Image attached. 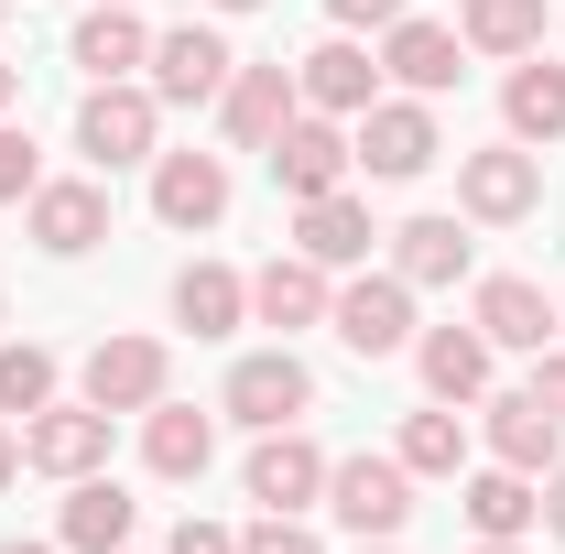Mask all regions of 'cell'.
Here are the masks:
<instances>
[{
	"label": "cell",
	"instance_id": "cell-1",
	"mask_svg": "<svg viewBox=\"0 0 565 554\" xmlns=\"http://www.w3.org/2000/svg\"><path fill=\"white\" fill-rule=\"evenodd\" d=\"M327 511L349 522L359 544H392V533L414 522V468H403V457H338V468H327Z\"/></svg>",
	"mask_w": 565,
	"mask_h": 554
},
{
	"label": "cell",
	"instance_id": "cell-2",
	"mask_svg": "<svg viewBox=\"0 0 565 554\" xmlns=\"http://www.w3.org/2000/svg\"><path fill=\"white\" fill-rule=\"evenodd\" d=\"M152 120H163V98H152V87H131V76H109V87H87V109H76V152H87L98 174L152 163Z\"/></svg>",
	"mask_w": 565,
	"mask_h": 554
},
{
	"label": "cell",
	"instance_id": "cell-3",
	"mask_svg": "<svg viewBox=\"0 0 565 554\" xmlns=\"http://www.w3.org/2000/svg\"><path fill=\"white\" fill-rule=\"evenodd\" d=\"M359 163H370V174H381V185H414L424 163H435V152H446V141H435V109H424V98H370V109H359V141H349Z\"/></svg>",
	"mask_w": 565,
	"mask_h": 554
},
{
	"label": "cell",
	"instance_id": "cell-4",
	"mask_svg": "<svg viewBox=\"0 0 565 554\" xmlns=\"http://www.w3.org/2000/svg\"><path fill=\"white\" fill-rule=\"evenodd\" d=\"M228 76H239V55L217 44L207 22H174V33H152V98H163V109H207Z\"/></svg>",
	"mask_w": 565,
	"mask_h": 554
},
{
	"label": "cell",
	"instance_id": "cell-5",
	"mask_svg": "<svg viewBox=\"0 0 565 554\" xmlns=\"http://www.w3.org/2000/svg\"><path fill=\"white\" fill-rule=\"evenodd\" d=\"M349 131H338V120H327V109H294V120H282V141H273V174H282V196H294V207H305V196H338V185H349Z\"/></svg>",
	"mask_w": 565,
	"mask_h": 554
},
{
	"label": "cell",
	"instance_id": "cell-6",
	"mask_svg": "<svg viewBox=\"0 0 565 554\" xmlns=\"http://www.w3.org/2000/svg\"><path fill=\"white\" fill-rule=\"evenodd\" d=\"M316 403V370L294 359V348H262V359H239L228 370V424H250V435H273Z\"/></svg>",
	"mask_w": 565,
	"mask_h": 554
},
{
	"label": "cell",
	"instance_id": "cell-7",
	"mask_svg": "<svg viewBox=\"0 0 565 554\" xmlns=\"http://www.w3.org/2000/svg\"><path fill=\"white\" fill-rule=\"evenodd\" d=\"M327 327L359 348V359H392V348H414V283L403 273H370V283H349L338 305H327Z\"/></svg>",
	"mask_w": 565,
	"mask_h": 554
},
{
	"label": "cell",
	"instance_id": "cell-8",
	"mask_svg": "<svg viewBox=\"0 0 565 554\" xmlns=\"http://www.w3.org/2000/svg\"><path fill=\"white\" fill-rule=\"evenodd\" d=\"M109 424L120 414H98V403H44V414L22 424V468H44V479H98V457H109Z\"/></svg>",
	"mask_w": 565,
	"mask_h": 554
},
{
	"label": "cell",
	"instance_id": "cell-9",
	"mask_svg": "<svg viewBox=\"0 0 565 554\" xmlns=\"http://www.w3.org/2000/svg\"><path fill=\"white\" fill-rule=\"evenodd\" d=\"M533 196H544V163H533V152H511V141L457 163V207H468V217H490V228L533 217Z\"/></svg>",
	"mask_w": 565,
	"mask_h": 554
},
{
	"label": "cell",
	"instance_id": "cell-10",
	"mask_svg": "<svg viewBox=\"0 0 565 554\" xmlns=\"http://www.w3.org/2000/svg\"><path fill=\"white\" fill-rule=\"evenodd\" d=\"M152 217L163 228H217L228 217V163L217 152H152Z\"/></svg>",
	"mask_w": 565,
	"mask_h": 554
},
{
	"label": "cell",
	"instance_id": "cell-11",
	"mask_svg": "<svg viewBox=\"0 0 565 554\" xmlns=\"http://www.w3.org/2000/svg\"><path fill=\"white\" fill-rule=\"evenodd\" d=\"M87 403L98 414H152L163 403V348L152 338H98L87 348Z\"/></svg>",
	"mask_w": 565,
	"mask_h": 554
},
{
	"label": "cell",
	"instance_id": "cell-12",
	"mask_svg": "<svg viewBox=\"0 0 565 554\" xmlns=\"http://www.w3.org/2000/svg\"><path fill=\"white\" fill-rule=\"evenodd\" d=\"M490 457L522 468V479H555V468H565V424L544 414L533 392H500V403H490Z\"/></svg>",
	"mask_w": 565,
	"mask_h": 554
},
{
	"label": "cell",
	"instance_id": "cell-13",
	"mask_svg": "<svg viewBox=\"0 0 565 554\" xmlns=\"http://www.w3.org/2000/svg\"><path fill=\"white\" fill-rule=\"evenodd\" d=\"M217 120H228L239 152H273L282 120H294V76H282V66H239L228 87H217Z\"/></svg>",
	"mask_w": 565,
	"mask_h": 554
},
{
	"label": "cell",
	"instance_id": "cell-14",
	"mask_svg": "<svg viewBox=\"0 0 565 554\" xmlns=\"http://www.w3.org/2000/svg\"><path fill=\"white\" fill-rule=\"evenodd\" d=\"M479 338H490V348H533V359H544V338H555V294L522 283V273H490V283H479Z\"/></svg>",
	"mask_w": 565,
	"mask_h": 554
},
{
	"label": "cell",
	"instance_id": "cell-15",
	"mask_svg": "<svg viewBox=\"0 0 565 554\" xmlns=\"http://www.w3.org/2000/svg\"><path fill=\"white\" fill-rule=\"evenodd\" d=\"M294 98H305V109H327V120H359V109L381 98V66H370L359 44H316V55L294 66Z\"/></svg>",
	"mask_w": 565,
	"mask_h": 554
},
{
	"label": "cell",
	"instance_id": "cell-16",
	"mask_svg": "<svg viewBox=\"0 0 565 554\" xmlns=\"http://www.w3.org/2000/svg\"><path fill=\"white\" fill-rule=\"evenodd\" d=\"M316 489H327V457H316L294 424H273V435L250 446V500H262V511H305Z\"/></svg>",
	"mask_w": 565,
	"mask_h": 554
},
{
	"label": "cell",
	"instance_id": "cell-17",
	"mask_svg": "<svg viewBox=\"0 0 565 554\" xmlns=\"http://www.w3.org/2000/svg\"><path fill=\"white\" fill-rule=\"evenodd\" d=\"M370 239H381V228H370V207H359L349 185H338V196H305V217H294V251H305V262H327V273L370 262Z\"/></svg>",
	"mask_w": 565,
	"mask_h": 554
},
{
	"label": "cell",
	"instance_id": "cell-18",
	"mask_svg": "<svg viewBox=\"0 0 565 554\" xmlns=\"http://www.w3.org/2000/svg\"><path fill=\"white\" fill-rule=\"evenodd\" d=\"M22 207H33V239H44L55 262H76V251L109 239V196H98V185H33Z\"/></svg>",
	"mask_w": 565,
	"mask_h": 554
},
{
	"label": "cell",
	"instance_id": "cell-19",
	"mask_svg": "<svg viewBox=\"0 0 565 554\" xmlns=\"http://www.w3.org/2000/svg\"><path fill=\"white\" fill-rule=\"evenodd\" d=\"M141 457H152V479H207L217 424L196 414V403H152V424H141Z\"/></svg>",
	"mask_w": 565,
	"mask_h": 554
},
{
	"label": "cell",
	"instance_id": "cell-20",
	"mask_svg": "<svg viewBox=\"0 0 565 554\" xmlns=\"http://www.w3.org/2000/svg\"><path fill=\"white\" fill-rule=\"evenodd\" d=\"M76 66L98 76V87H109V76H131V66H152V33H141L131 0H98V11L76 22Z\"/></svg>",
	"mask_w": 565,
	"mask_h": 554
},
{
	"label": "cell",
	"instance_id": "cell-21",
	"mask_svg": "<svg viewBox=\"0 0 565 554\" xmlns=\"http://www.w3.org/2000/svg\"><path fill=\"white\" fill-rule=\"evenodd\" d=\"M327 305H338V294H327V262H305V251H294V262H273V273L250 283V316H262V327H282V338H294V327H316Z\"/></svg>",
	"mask_w": 565,
	"mask_h": 554
},
{
	"label": "cell",
	"instance_id": "cell-22",
	"mask_svg": "<svg viewBox=\"0 0 565 554\" xmlns=\"http://www.w3.org/2000/svg\"><path fill=\"white\" fill-rule=\"evenodd\" d=\"M250 316V283L228 273V262H185L174 273V327H196V338H228Z\"/></svg>",
	"mask_w": 565,
	"mask_h": 554
},
{
	"label": "cell",
	"instance_id": "cell-23",
	"mask_svg": "<svg viewBox=\"0 0 565 554\" xmlns=\"http://www.w3.org/2000/svg\"><path fill=\"white\" fill-rule=\"evenodd\" d=\"M414 359H424V392H435V403H479V392H490V338H479V327H435Z\"/></svg>",
	"mask_w": 565,
	"mask_h": 554
},
{
	"label": "cell",
	"instance_id": "cell-24",
	"mask_svg": "<svg viewBox=\"0 0 565 554\" xmlns=\"http://www.w3.org/2000/svg\"><path fill=\"white\" fill-rule=\"evenodd\" d=\"M392 273L414 283H457L468 273V228H457V217H403V228H392Z\"/></svg>",
	"mask_w": 565,
	"mask_h": 554
},
{
	"label": "cell",
	"instance_id": "cell-25",
	"mask_svg": "<svg viewBox=\"0 0 565 554\" xmlns=\"http://www.w3.org/2000/svg\"><path fill=\"white\" fill-rule=\"evenodd\" d=\"M468 522H479V544H522L544 522V489L522 468H490V479H468Z\"/></svg>",
	"mask_w": 565,
	"mask_h": 554
},
{
	"label": "cell",
	"instance_id": "cell-26",
	"mask_svg": "<svg viewBox=\"0 0 565 554\" xmlns=\"http://www.w3.org/2000/svg\"><path fill=\"white\" fill-rule=\"evenodd\" d=\"M381 66L403 76L414 98H435V87H457V33H446V22H392V44H381Z\"/></svg>",
	"mask_w": 565,
	"mask_h": 554
},
{
	"label": "cell",
	"instance_id": "cell-27",
	"mask_svg": "<svg viewBox=\"0 0 565 554\" xmlns=\"http://www.w3.org/2000/svg\"><path fill=\"white\" fill-rule=\"evenodd\" d=\"M66 544H76V554H120V544H131V489H120V479H76Z\"/></svg>",
	"mask_w": 565,
	"mask_h": 554
},
{
	"label": "cell",
	"instance_id": "cell-28",
	"mask_svg": "<svg viewBox=\"0 0 565 554\" xmlns=\"http://www.w3.org/2000/svg\"><path fill=\"white\" fill-rule=\"evenodd\" d=\"M500 109H511V131H522V141H565V66H511Z\"/></svg>",
	"mask_w": 565,
	"mask_h": 554
},
{
	"label": "cell",
	"instance_id": "cell-29",
	"mask_svg": "<svg viewBox=\"0 0 565 554\" xmlns=\"http://www.w3.org/2000/svg\"><path fill=\"white\" fill-rule=\"evenodd\" d=\"M479 55H533L544 44V0H468V22H457Z\"/></svg>",
	"mask_w": 565,
	"mask_h": 554
},
{
	"label": "cell",
	"instance_id": "cell-30",
	"mask_svg": "<svg viewBox=\"0 0 565 554\" xmlns=\"http://www.w3.org/2000/svg\"><path fill=\"white\" fill-rule=\"evenodd\" d=\"M392 457H403L414 479H457V468H468V424H457V414H414Z\"/></svg>",
	"mask_w": 565,
	"mask_h": 554
},
{
	"label": "cell",
	"instance_id": "cell-31",
	"mask_svg": "<svg viewBox=\"0 0 565 554\" xmlns=\"http://www.w3.org/2000/svg\"><path fill=\"white\" fill-rule=\"evenodd\" d=\"M44 403H55V348L11 338L0 348V414H44Z\"/></svg>",
	"mask_w": 565,
	"mask_h": 554
},
{
	"label": "cell",
	"instance_id": "cell-32",
	"mask_svg": "<svg viewBox=\"0 0 565 554\" xmlns=\"http://www.w3.org/2000/svg\"><path fill=\"white\" fill-rule=\"evenodd\" d=\"M239 554H327V544H316V533H305L294 511H273L262 533H239Z\"/></svg>",
	"mask_w": 565,
	"mask_h": 554
},
{
	"label": "cell",
	"instance_id": "cell-33",
	"mask_svg": "<svg viewBox=\"0 0 565 554\" xmlns=\"http://www.w3.org/2000/svg\"><path fill=\"white\" fill-rule=\"evenodd\" d=\"M33 185H44V174H33V131H0V207L33 196Z\"/></svg>",
	"mask_w": 565,
	"mask_h": 554
},
{
	"label": "cell",
	"instance_id": "cell-34",
	"mask_svg": "<svg viewBox=\"0 0 565 554\" xmlns=\"http://www.w3.org/2000/svg\"><path fill=\"white\" fill-rule=\"evenodd\" d=\"M533 403L565 424V348H544V370H533Z\"/></svg>",
	"mask_w": 565,
	"mask_h": 554
},
{
	"label": "cell",
	"instance_id": "cell-35",
	"mask_svg": "<svg viewBox=\"0 0 565 554\" xmlns=\"http://www.w3.org/2000/svg\"><path fill=\"white\" fill-rule=\"evenodd\" d=\"M174 554H239V533H217V522H185V533H174Z\"/></svg>",
	"mask_w": 565,
	"mask_h": 554
},
{
	"label": "cell",
	"instance_id": "cell-36",
	"mask_svg": "<svg viewBox=\"0 0 565 554\" xmlns=\"http://www.w3.org/2000/svg\"><path fill=\"white\" fill-rule=\"evenodd\" d=\"M327 11H338V22H381V33L403 22V0H327Z\"/></svg>",
	"mask_w": 565,
	"mask_h": 554
},
{
	"label": "cell",
	"instance_id": "cell-37",
	"mask_svg": "<svg viewBox=\"0 0 565 554\" xmlns=\"http://www.w3.org/2000/svg\"><path fill=\"white\" fill-rule=\"evenodd\" d=\"M544 533H555V544H565V468H555V479H544Z\"/></svg>",
	"mask_w": 565,
	"mask_h": 554
},
{
	"label": "cell",
	"instance_id": "cell-38",
	"mask_svg": "<svg viewBox=\"0 0 565 554\" xmlns=\"http://www.w3.org/2000/svg\"><path fill=\"white\" fill-rule=\"evenodd\" d=\"M11 468H22V435H0V489H11Z\"/></svg>",
	"mask_w": 565,
	"mask_h": 554
},
{
	"label": "cell",
	"instance_id": "cell-39",
	"mask_svg": "<svg viewBox=\"0 0 565 554\" xmlns=\"http://www.w3.org/2000/svg\"><path fill=\"white\" fill-rule=\"evenodd\" d=\"M11 87H22V66H0V109H11Z\"/></svg>",
	"mask_w": 565,
	"mask_h": 554
},
{
	"label": "cell",
	"instance_id": "cell-40",
	"mask_svg": "<svg viewBox=\"0 0 565 554\" xmlns=\"http://www.w3.org/2000/svg\"><path fill=\"white\" fill-rule=\"evenodd\" d=\"M207 11H262V0H207Z\"/></svg>",
	"mask_w": 565,
	"mask_h": 554
},
{
	"label": "cell",
	"instance_id": "cell-41",
	"mask_svg": "<svg viewBox=\"0 0 565 554\" xmlns=\"http://www.w3.org/2000/svg\"><path fill=\"white\" fill-rule=\"evenodd\" d=\"M0 554H55V544H0Z\"/></svg>",
	"mask_w": 565,
	"mask_h": 554
},
{
	"label": "cell",
	"instance_id": "cell-42",
	"mask_svg": "<svg viewBox=\"0 0 565 554\" xmlns=\"http://www.w3.org/2000/svg\"><path fill=\"white\" fill-rule=\"evenodd\" d=\"M479 554H522V544H479Z\"/></svg>",
	"mask_w": 565,
	"mask_h": 554
},
{
	"label": "cell",
	"instance_id": "cell-43",
	"mask_svg": "<svg viewBox=\"0 0 565 554\" xmlns=\"http://www.w3.org/2000/svg\"><path fill=\"white\" fill-rule=\"evenodd\" d=\"M359 554H392V544H359Z\"/></svg>",
	"mask_w": 565,
	"mask_h": 554
},
{
	"label": "cell",
	"instance_id": "cell-44",
	"mask_svg": "<svg viewBox=\"0 0 565 554\" xmlns=\"http://www.w3.org/2000/svg\"><path fill=\"white\" fill-rule=\"evenodd\" d=\"M120 554H131V544H120Z\"/></svg>",
	"mask_w": 565,
	"mask_h": 554
},
{
	"label": "cell",
	"instance_id": "cell-45",
	"mask_svg": "<svg viewBox=\"0 0 565 554\" xmlns=\"http://www.w3.org/2000/svg\"><path fill=\"white\" fill-rule=\"evenodd\" d=\"M555 316H565V305H555Z\"/></svg>",
	"mask_w": 565,
	"mask_h": 554
}]
</instances>
